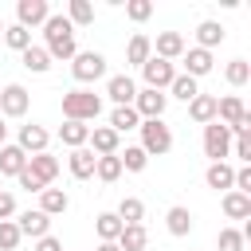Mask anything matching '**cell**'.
I'll use <instances>...</instances> for the list:
<instances>
[{
  "instance_id": "35",
  "label": "cell",
  "mask_w": 251,
  "mask_h": 251,
  "mask_svg": "<svg viewBox=\"0 0 251 251\" xmlns=\"http://www.w3.org/2000/svg\"><path fill=\"white\" fill-rule=\"evenodd\" d=\"M122 224H141L145 220V204L137 200V196H122V204H118V212H114Z\"/></svg>"
},
{
  "instance_id": "41",
  "label": "cell",
  "mask_w": 251,
  "mask_h": 251,
  "mask_svg": "<svg viewBox=\"0 0 251 251\" xmlns=\"http://www.w3.org/2000/svg\"><path fill=\"white\" fill-rule=\"evenodd\" d=\"M126 16H129L133 24H145V20L153 16V0H126Z\"/></svg>"
},
{
  "instance_id": "18",
  "label": "cell",
  "mask_w": 251,
  "mask_h": 251,
  "mask_svg": "<svg viewBox=\"0 0 251 251\" xmlns=\"http://www.w3.org/2000/svg\"><path fill=\"white\" fill-rule=\"evenodd\" d=\"M94 161H98V157L82 145V149H71L67 169H71V176H75V180H90V176H94Z\"/></svg>"
},
{
  "instance_id": "27",
  "label": "cell",
  "mask_w": 251,
  "mask_h": 251,
  "mask_svg": "<svg viewBox=\"0 0 251 251\" xmlns=\"http://www.w3.org/2000/svg\"><path fill=\"white\" fill-rule=\"evenodd\" d=\"M165 227H169V235H188L192 231V212L184 204H173L165 212Z\"/></svg>"
},
{
  "instance_id": "3",
  "label": "cell",
  "mask_w": 251,
  "mask_h": 251,
  "mask_svg": "<svg viewBox=\"0 0 251 251\" xmlns=\"http://www.w3.org/2000/svg\"><path fill=\"white\" fill-rule=\"evenodd\" d=\"M137 129H141V149H145V157H165V153L173 149V129H169L161 118L141 122Z\"/></svg>"
},
{
  "instance_id": "34",
  "label": "cell",
  "mask_w": 251,
  "mask_h": 251,
  "mask_svg": "<svg viewBox=\"0 0 251 251\" xmlns=\"http://www.w3.org/2000/svg\"><path fill=\"white\" fill-rule=\"evenodd\" d=\"M67 20H71V27L94 24V4H90V0H71V4H67Z\"/></svg>"
},
{
  "instance_id": "24",
  "label": "cell",
  "mask_w": 251,
  "mask_h": 251,
  "mask_svg": "<svg viewBox=\"0 0 251 251\" xmlns=\"http://www.w3.org/2000/svg\"><path fill=\"white\" fill-rule=\"evenodd\" d=\"M220 204H224V216H227V220H247V216H251V196H247V192H235V188H231V192H224Z\"/></svg>"
},
{
  "instance_id": "15",
  "label": "cell",
  "mask_w": 251,
  "mask_h": 251,
  "mask_svg": "<svg viewBox=\"0 0 251 251\" xmlns=\"http://www.w3.org/2000/svg\"><path fill=\"white\" fill-rule=\"evenodd\" d=\"M184 35L180 31H157V39H153V55L157 59H169V63H176L180 55H184Z\"/></svg>"
},
{
  "instance_id": "26",
  "label": "cell",
  "mask_w": 251,
  "mask_h": 251,
  "mask_svg": "<svg viewBox=\"0 0 251 251\" xmlns=\"http://www.w3.org/2000/svg\"><path fill=\"white\" fill-rule=\"evenodd\" d=\"M86 137H90V126H86V122H63V126H59V141H63L67 149H82Z\"/></svg>"
},
{
  "instance_id": "37",
  "label": "cell",
  "mask_w": 251,
  "mask_h": 251,
  "mask_svg": "<svg viewBox=\"0 0 251 251\" xmlns=\"http://www.w3.org/2000/svg\"><path fill=\"white\" fill-rule=\"evenodd\" d=\"M243 243H247V231L243 227H220V235H216V247L220 251H243Z\"/></svg>"
},
{
  "instance_id": "1",
  "label": "cell",
  "mask_w": 251,
  "mask_h": 251,
  "mask_svg": "<svg viewBox=\"0 0 251 251\" xmlns=\"http://www.w3.org/2000/svg\"><path fill=\"white\" fill-rule=\"evenodd\" d=\"M43 35H47L43 51L51 55V63H55V59H75V55H78L75 27H71V20H67V16H47V24H43Z\"/></svg>"
},
{
  "instance_id": "10",
  "label": "cell",
  "mask_w": 251,
  "mask_h": 251,
  "mask_svg": "<svg viewBox=\"0 0 251 251\" xmlns=\"http://www.w3.org/2000/svg\"><path fill=\"white\" fill-rule=\"evenodd\" d=\"M118 145H122V137H118L110 126H90L86 149H90L94 157H114V153H118Z\"/></svg>"
},
{
  "instance_id": "44",
  "label": "cell",
  "mask_w": 251,
  "mask_h": 251,
  "mask_svg": "<svg viewBox=\"0 0 251 251\" xmlns=\"http://www.w3.org/2000/svg\"><path fill=\"white\" fill-rule=\"evenodd\" d=\"M16 180H20V188H27V192H43V188H47V184H43V180H39L35 173H27V169H24V173H20Z\"/></svg>"
},
{
  "instance_id": "42",
  "label": "cell",
  "mask_w": 251,
  "mask_h": 251,
  "mask_svg": "<svg viewBox=\"0 0 251 251\" xmlns=\"http://www.w3.org/2000/svg\"><path fill=\"white\" fill-rule=\"evenodd\" d=\"M231 157H239L243 165H251V133H239V137H231Z\"/></svg>"
},
{
  "instance_id": "5",
  "label": "cell",
  "mask_w": 251,
  "mask_h": 251,
  "mask_svg": "<svg viewBox=\"0 0 251 251\" xmlns=\"http://www.w3.org/2000/svg\"><path fill=\"white\" fill-rule=\"evenodd\" d=\"M27 106H31V94H27L24 82H8V86H0V118H4V122H8V118H24Z\"/></svg>"
},
{
  "instance_id": "29",
  "label": "cell",
  "mask_w": 251,
  "mask_h": 251,
  "mask_svg": "<svg viewBox=\"0 0 251 251\" xmlns=\"http://www.w3.org/2000/svg\"><path fill=\"white\" fill-rule=\"evenodd\" d=\"M149 55H153V39L137 31V35H133V39L126 43V63H133V67H141V63L149 59Z\"/></svg>"
},
{
  "instance_id": "14",
  "label": "cell",
  "mask_w": 251,
  "mask_h": 251,
  "mask_svg": "<svg viewBox=\"0 0 251 251\" xmlns=\"http://www.w3.org/2000/svg\"><path fill=\"white\" fill-rule=\"evenodd\" d=\"M16 227H20V235L43 239V235H51V216H43L39 208H27V212H20V216H16Z\"/></svg>"
},
{
  "instance_id": "30",
  "label": "cell",
  "mask_w": 251,
  "mask_h": 251,
  "mask_svg": "<svg viewBox=\"0 0 251 251\" xmlns=\"http://www.w3.org/2000/svg\"><path fill=\"white\" fill-rule=\"evenodd\" d=\"M20 63H24L31 75H47V71H51V55H47L43 47H35V43H31L27 51H20Z\"/></svg>"
},
{
  "instance_id": "47",
  "label": "cell",
  "mask_w": 251,
  "mask_h": 251,
  "mask_svg": "<svg viewBox=\"0 0 251 251\" xmlns=\"http://www.w3.org/2000/svg\"><path fill=\"white\" fill-rule=\"evenodd\" d=\"M0 145H8V122L0 118Z\"/></svg>"
},
{
  "instance_id": "43",
  "label": "cell",
  "mask_w": 251,
  "mask_h": 251,
  "mask_svg": "<svg viewBox=\"0 0 251 251\" xmlns=\"http://www.w3.org/2000/svg\"><path fill=\"white\" fill-rule=\"evenodd\" d=\"M231 188L251 196V165H239V169H235V184H231Z\"/></svg>"
},
{
  "instance_id": "31",
  "label": "cell",
  "mask_w": 251,
  "mask_h": 251,
  "mask_svg": "<svg viewBox=\"0 0 251 251\" xmlns=\"http://www.w3.org/2000/svg\"><path fill=\"white\" fill-rule=\"evenodd\" d=\"M141 126V118H137V110L133 106H114V114H110V129L122 137L126 129H137Z\"/></svg>"
},
{
  "instance_id": "2",
  "label": "cell",
  "mask_w": 251,
  "mask_h": 251,
  "mask_svg": "<svg viewBox=\"0 0 251 251\" xmlns=\"http://www.w3.org/2000/svg\"><path fill=\"white\" fill-rule=\"evenodd\" d=\"M98 114H102V98H98L94 90L75 86V90L63 94V118H67V122H94Z\"/></svg>"
},
{
  "instance_id": "7",
  "label": "cell",
  "mask_w": 251,
  "mask_h": 251,
  "mask_svg": "<svg viewBox=\"0 0 251 251\" xmlns=\"http://www.w3.org/2000/svg\"><path fill=\"white\" fill-rule=\"evenodd\" d=\"M141 78H145V86H149V90H169V82L176 78V67H173L169 59L149 55V59L141 63Z\"/></svg>"
},
{
  "instance_id": "32",
  "label": "cell",
  "mask_w": 251,
  "mask_h": 251,
  "mask_svg": "<svg viewBox=\"0 0 251 251\" xmlns=\"http://www.w3.org/2000/svg\"><path fill=\"white\" fill-rule=\"evenodd\" d=\"M169 94H173V98H180V102H192V98L200 94V82H196V78H188L184 71H176V78L169 82Z\"/></svg>"
},
{
  "instance_id": "45",
  "label": "cell",
  "mask_w": 251,
  "mask_h": 251,
  "mask_svg": "<svg viewBox=\"0 0 251 251\" xmlns=\"http://www.w3.org/2000/svg\"><path fill=\"white\" fill-rule=\"evenodd\" d=\"M12 216H16V196L0 192V220H12Z\"/></svg>"
},
{
  "instance_id": "25",
  "label": "cell",
  "mask_w": 251,
  "mask_h": 251,
  "mask_svg": "<svg viewBox=\"0 0 251 251\" xmlns=\"http://www.w3.org/2000/svg\"><path fill=\"white\" fill-rule=\"evenodd\" d=\"M188 118L200 122V126L216 122V94H196V98L188 102Z\"/></svg>"
},
{
  "instance_id": "49",
  "label": "cell",
  "mask_w": 251,
  "mask_h": 251,
  "mask_svg": "<svg viewBox=\"0 0 251 251\" xmlns=\"http://www.w3.org/2000/svg\"><path fill=\"white\" fill-rule=\"evenodd\" d=\"M0 39H4V20H0Z\"/></svg>"
},
{
  "instance_id": "13",
  "label": "cell",
  "mask_w": 251,
  "mask_h": 251,
  "mask_svg": "<svg viewBox=\"0 0 251 251\" xmlns=\"http://www.w3.org/2000/svg\"><path fill=\"white\" fill-rule=\"evenodd\" d=\"M243 118H251V114H247V106H243V98H235V94H227V98H216V122H220V126L235 129Z\"/></svg>"
},
{
  "instance_id": "48",
  "label": "cell",
  "mask_w": 251,
  "mask_h": 251,
  "mask_svg": "<svg viewBox=\"0 0 251 251\" xmlns=\"http://www.w3.org/2000/svg\"><path fill=\"white\" fill-rule=\"evenodd\" d=\"M94 251H118V243H98Z\"/></svg>"
},
{
  "instance_id": "33",
  "label": "cell",
  "mask_w": 251,
  "mask_h": 251,
  "mask_svg": "<svg viewBox=\"0 0 251 251\" xmlns=\"http://www.w3.org/2000/svg\"><path fill=\"white\" fill-rule=\"evenodd\" d=\"M118 161H122V173H141V169L149 165V157H145L141 145H126V149H118Z\"/></svg>"
},
{
  "instance_id": "4",
  "label": "cell",
  "mask_w": 251,
  "mask_h": 251,
  "mask_svg": "<svg viewBox=\"0 0 251 251\" xmlns=\"http://www.w3.org/2000/svg\"><path fill=\"white\" fill-rule=\"evenodd\" d=\"M71 75H75L78 86L98 82V78L106 75V55H102V51H78V55L71 59Z\"/></svg>"
},
{
  "instance_id": "6",
  "label": "cell",
  "mask_w": 251,
  "mask_h": 251,
  "mask_svg": "<svg viewBox=\"0 0 251 251\" xmlns=\"http://www.w3.org/2000/svg\"><path fill=\"white\" fill-rule=\"evenodd\" d=\"M204 157H212V161H227L231 157V129L227 126H220V122L204 126Z\"/></svg>"
},
{
  "instance_id": "39",
  "label": "cell",
  "mask_w": 251,
  "mask_h": 251,
  "mask_svg": "<svg viewBox=\"0 0 251 251\" xmlns=\"http://www.w3.org/2000/svg\"><path fill=\"white\" fill-rule=\"evenodd\" d=\"M224 78H227L231 86H247V78H251V63H247V59H231V63L224 67Z\"/></svg>"
},
{
  "instance_id": "46",
  "label": "cell",
  "mask_w": 251,
  "mask_h": 251,
  "mask_svg": "<svg viewBox=\"0 0 251 251\" xmlns=\"http://www.w3.org/2000/svg\"><path fill=\"white\" fill-rule=\"evenodd\" d=\"M31 251H63V243L55 239V235H43V239H35V247Z\"/></svg>"
},
{
  "instance_id": "38",
  "label": "cell",
  "mask_w": 251,
  "mask_h": 251,
  "mask_svg": "<svg viewBox=\"0 0 251 251\" xmlns=\"http://www.w3.org/2000/svg\"><path fill=\"white\" fill-rule=\"evenodd\" d=\"M4 43H8L12 51H27V47H31V31L20 27V24H4Z\"/></svg>"
},
{
  "instance_id": "16",
  "label": "cell",
  "mask_w": 251,
  "mask_h": 251,
  "mask_svg": "<svg viewBox=\"0 0 251 251\" xmlns=\"http://www.w3.org/2000/svg\"><path fill=\"white\" fill-rule=\"evenodd\" d=\"M47 141H51V133H47L43 126H35V122H31V126H20V141H16V145H20L27 157L47 153Z\"/></svg>"
},
{
  "instance_id": "11",
  "label": "cell",
  "mask_w": 251,
  "mask_h": 251,
  "mask_svg": "<svg viewBox=\"0 0 251 251\" xmlns=\"http://www.w3.org/2000/svg\"><path fill=\"white\" fill-rule=\"evenodd\" d=\"M180 63H184V75H188V78H204V75H212V67H216L212 51H204V47H184Z\"/></svg>"
},
{
  "instance_id": "8",
  "label": "cell",
  "mask_w": 251,
  "mask_h": 251,
  "mask_svg": "<svg viewBox=\"0 0 251 251\" xmlns=\"http://www.w3.org/2000/svg\"><path fill=\"white\" fill-rule=\"evenodd\" d=\"M165 106H169V94H165V90H149V86H141V90H137V98H133V110H137V118H141V122L161 118V114H165Z\"/></svg>"
},
{
  "instance_id": "17",
  "label": "cell",
  "mask_w": 251,
  "mask_h": 251,
  "mask_svg": "<svg viewBox=\"0 0 251 251\" xmlns=\"http://www.w3.org/2000/svg\"><path fill=\"white\" fill-rule=\"evenodd\" d=\"M204 184L216 188V192H231V184H235V169H231L227 161H212L208 173H204Z\"/></svg>"
},
{
  "instance_id": "28",
  "label": "cell",
  "mask_w": 251,
  "mask_h": 251,
  "mask_svg": "<svg viewBox=\"0 0 251 251\" xmlns=\"http://www.w3.org/2000/svg\"><path fill=\"white\" fill-rule=\"evenodd\" d=\"M122 227H126V224H122L114 212H98V216H94V231H98L102 243H114V239L122 235Z\"/></svg>"
},
{
  "instance_id": "12",
  "label": "cell",
  "mask_w": 251,
  "mask_h": 251,
  "mask_svg": "<svg viewBox=\"0 0 251 251\" xmlns=\"http://www.w3.org/2000/svg\"><path fill=\"white\" fill-rule=\"evenodd\" d=\"M106 98H110L114 106H133L137 82H133L129 75H110V78H106Z\"/></svg>"
},
{
  "instance_id": "36",
  "label": "cell",
  "mask_w": 251,
  "mask_h": 251,
  "mask_svg": "<svg viewBox=\"0 0 251 251\" xmlns=\"http://www.w3.org/2000/svg\"><path fill=\"white\" fill-rule=\"evenodd\" d=\"M94 176H98L102 184H114V180L122 176V161H118V153H114V157H98V161H94Z\"/></svg>"
},
{
  "instance_id": "23",
  "label": "cell",
  "mask_w": 251,
  "mask_h": 251,
  "mask_svg": "<svg viewBox=\"0 0 251 251\" xmlns=\"http://www.w3.org/2000/svg\"><path fill=\"white\" fill-rule=\"evenodd\" d=\"M67 208H71V196L63 188H43L39 192V212L43 216H63Z\"/></svg>"
},
{
  "instance_id": "20",
  "label": "cell",
  "mask_w": 251,
  "mask_h": 251,
  "mask_svg": "<svg viewBox=\"0 0 251 251\" xmlns=\"http://www.w3.org/2000/svg\"><path fill=\"white\" fill-rule=\"evenodd\" d=\"M27 169V153L20 145H0V176H20Z\"/></svg>"
},
{
  "instance_id": "21",
  "label": "cell",
  "mask_w": 251,
  "mask_h": 251,
  "mask_svg": "<svg viewBox=\"0 0 251 251\" xmlns=\"http://www.w3.org/2000/svg\"><path fill=\"white\" fill-rule=\"evenodd\" d=\"M224 24L220 20H200L196 24V47H204V51H212V47H220L224 43Z\"/></svg>"
},
{
  "instance_id": "22",
  "label": "cell",
  "mask_w": 251,
  "mask_h": 251,
  "mask_svg": "<svg viewBox=\"0 0 251 251\" xmlns=\"http://www.w3.org/2000/svg\"><path fill=\"white\" fill-rule=\"evenodd\" d=\"M27 173H35V176L51 188V180L59 176V157H51V153H35V157H27Z\"/></svg>"
},
{
  "instance_id": "40",
  "label": "cell",
  "mask_w": 251,
  "mask_h": 251,
  "mask_svg": "<svg viewBox=\"0 0 251 251\" xmlns=\"http://www.w3.org/2000/svg\"><path fill=\"white\" fill-rule=\"evenodd\" d=\"M20 227H16V220H0V251H16L20 247Z\"/></svg>"
},
{
  "instance_id": "50",
  "label": "cell",
  "mask_w": 251,
  "mask_h": 251,
  "mask_svg": "<svg viewBox=\"0 0 251 251\" xmlns=\"http://www.w3.org/2000/svg\"><path fill=\"white\" fill-rule=\"evenodd\" d=\"M0 192H4V188H0Z\"/></svg>"
},
{
  "instance_id": "9",
  "label": "cell",
  "mask_w": 251,
  "mask_h": 251,
  "mask_svg": "<svg viewBox=\"0 0 251 251\" xmlns=\"http://www.w3.org/2000/svg\"><path fill=\"white\" fill-rule=\"evenodd\" d=\"M47 16H51V4H47V0H20V4H16V24L27 27V31H31V27H43Z\"/></svg>"
},
{
  "instance_id": "19",
  "label": "cell",
  "mask_w": 251,
  "mask_h": 251,
  "mask_svg": "<svg viewBox=\"0 0 251 251\" xmlns=\"http://www.w3.org/2000/svg\"><path fill=\"white\" fill-rule=\"evenodd\" d=\"M114 243H118V251H145L149 247V231H145V224H126Z\"/></svg>"
}]
</instances>
